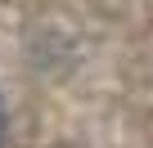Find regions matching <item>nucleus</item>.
<instances>
[{
    "mask_svg": "<svg viewBox=\"0 0 153 148\" xmlns=\"http://www.w3.org/2000/svg\"><path fill=\"white\" fill-rule=\"evenodd\" d=\"M0 139H5V103H0Z\"/></svg>",
    "mask_w": 153,
    "mask_h": 148,
    "instance_id": "1",
    "label": "nucleus"
}]
</instances>
